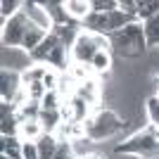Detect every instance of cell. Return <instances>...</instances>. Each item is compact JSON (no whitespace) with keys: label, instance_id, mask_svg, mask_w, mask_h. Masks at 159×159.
<instances>
[{"label":"cell","instance_id":"obj_1","mask_svg":"<svg viewBox=\"0 0 159 159\" xmlns=\"http://www.w3.org/2000/svg\"><path fill=\"white\" fill-rule=\"evenodd\" d=\"M124 126H126V121L121 119L116 112H112V109H98V112H93L83 121L86 138H90L93 143L116 135L119 131H124Z\"/></svg>","mask_w":159,"mask_h":159},{"label":"cell","instance_id":"obj_2","mask_svg":"<svg viewBox=\"0 0 159 159\" xmlns=\"http://www.w3.org/2000/svg\"><path fill=\"white\" fill-rule=\"evenodd\" d=\"M109 43H112V50L119 57H138V55L145 52V48H147L145 29H143V24L133 21V24L124 26L121 31L112 33Z\"/></svg>","mask_w":159,"mask_h":159},{"label":"cell","instance_id":"obj_3","mask_svg":"<svg viewBox=\"0 0 159 159\" xmlns=\"http://www.w3.org/2000/svg\"><path fill=\"white\" fill-rule=\"evenodd\" d=\"M29 29H31V21L24 17V12L2 21V48H21Z\"/></svg>","mask_w":159,"mask_h":159},{"label":"cell","instance_id":"obj_4","mask_svg":"<svg viewBox=\"0 0 159 159\" xmlns=\"http://www.w3.org/2000/svg\"><path fill=\"white\" fill-rule=\"evenodd\" d=\"M98 52H100V48H98V40H95V33L79 31V36H76V40L71 45V62L74 64H90Z\"/></svg>","mask_w":159,"mask_h":159},{"label":"cell","instance_id":"obj_5","mask_svg":"<svg viewBox=\"0 0 159 159\" xmlns=\"http://www.w3.org/2000/svg\"><path fill=\"white\" fill-rule=\"evenodd\" d=\"M21 12H24V17L31 21V26H38V29H43V31H48V33L55 29L48 10L43 7V2H38V0H24Z\"/></svg>","mask_w":159,"mask_h":159},{"label":"cell","instance_id":"obj_6","mask_svg":"<svg viewBox=\"0 0 159 159\" xmlns=\"http://www.w3.org/2000/svg\"><path fill=\"white\" fill-rule=\"evenodd\" d=\"M31 64H33V60L24 48H2V69L24 74Z\"/></svg>","mask_w":159,"mask_h":159},{"label":"cell","instance_id":"obj_7","mask_svg":"<svg viewBox=\"0 0 159 159\" xmlns=\"http://www.w3.org/2000/svg\"><path fill=\"white\" fill-rule=\"evenodd\" d=\"M21 88H24L21 74L10 71V69H2V71H0V95H2V102H12V100L19 95Z\"/></svg>","mask_w":159,"mask_h":159},{"label":"cell","instance_id":"obj_8","mask_svg":"<svg viewBox=\"0 0 159 159\" xmlns=\"http://www.w3.org/2000/svg\"><path fill=\"white\" fill-rule=\"evenodd\" d=\"M74 95H76V98H81L86 105L95 107V105L100 102V98H102V86H100V81H98V79L86 81V83H79V86H76Z\"/></svg>","mask_w":159,"mask_h":159},{"label":"cell","instance_id":"obj_9","mask_svg":"<svg viewBox=\"0 0 159 159\" xmlns=\"http://www.w3.org/2000/svg\"><path fill=\"white\" fill-rule=\"evenodd\" d=\"M43 135H45V128H43V124L38 119L19 121V140L21 143H38Z\"/></svg>","mask_w":159,"mask_h":159},{"label":"cell","instance_id":"obj_10","mask_svg":"<svg viewBox=\"0 0 159 159\" xmlns=\"http://www.w3.org/2000/svg\"><path fill=\"white\" fill-rule=\"evenodd\" d=\"M43 7L48 10L55 26H69V14L64 10V0H43Z\"/></svg>","mask_w":159,"mask_h":159},{"label":"cell","instance_id":"obj_11","mask_svg":"<svg viewBox=\"0 0 159 159\" xmlns=\"http://www.w3.org/2000/svg\"><path fill=\"white\" fill-rule=\"evenodd\" d=\"M64 10L69 19L86 21V17L93 12V5H90V0H64Z\"/></svg>","mask_w":159,"mask_h":159},{"label":"cell","instance_id":"obj_12","mask_svg":"<svg viewBox=\"0 0 159 159\" xmlns=\"http://www.w3.org/2000/svg\"><path fill=\"white\" fill-rule=\"evenodd\" d=\"M36 145H38V159H55L60 152V140L52 133H45Z\"/></svg>","mask_w":159,"mask_h":159},{"label":"cell","instance_id":"obj_13","mask_svg":"<svg viewBox=\"0 0 159 159\" xmlns=\"http://www.w3.org/2000/svg\"><path fill=\"white\" fill-rule=\"evenodd\" d=\"M48 69H50L48 64H36V62H33L26 71L21 74V83H24V86H31V83H43Z\"/></svg>","mask_w":159,"mask_h":159},{"label":"cell","instance_id":"obj_14","mask_svg":"<svg viewBox=\"0 0 159 159\" xmlns=\"http://www.w3.org/2000/svg\"><path fill=\"white\" fill-rule=\"evenodd\" d=\"M48 38V31H43V29H38V26H31L29 29V33H26V38H24V50H26L29 55L33 52V50H38L40 48V43Z\"/></svg>","mask_w":159,"mask_h":159},{"label":"cell","instance_id":"obj_15","mask_svg":"<svg viewBox=\"0 0 159 159\" xmlns=\"http://www.w3.org/2000/svg\"><path fill=\"white\" fill-rule=\"evenodd\" d=\"M40 124H43V128H45V133H55L57 128H60V124L64 119H62L60 109H43L40 112Z\"/></svg>","mask_w":159,"mask_h":159},{"label":"cell","instance_id":"obj_16","mask_svg":"<svg viewBox=\"0 0 159 159\" xmlns=\"http://www.w3.org/2000/svg\"><path fill=\"white\" fill-rule=\"evenodd\" d=\"M143 29H145V40H147V45L159 48V12L154 14V17H150V19L143 21Z\"/></svg>","mask_w":159,"mask_h":159},{"label":"cell","instance_id":"obj_17","mask_svg":"<svg viewBox=\"0 0 159 159\" xmlns=\"http://www.w3.org/2000/svg\"><path fill=\"white\" fill-rule=\"evenodd\" d=\"M69 74H71V79L76 83H86V81H93L98 79V74L90 64H71L69 66Z\"/></svg>","mask_w":159,"mask_h":159},{"label":"cell","instance_id":"obj_18","mask_svg":"<svg viewBox=\"0 0 159 159\" xmlns=\"http://www.w3.org/2000/svg\"><path fill=\"white\" fill-rule=\"evenodd\" d=\"M135 17L140 19H150L159 12V0H135Z\"/></svg>","mask_w":159,"mask_h":159},{"label":"cell","instance_id":"obj_19","mask_svg":"<svg viewBox=\"0 0 159 159\" xmlns=\"http://www.w3.org/2000/svg\"><path fill=\"white\" fill-rule=\"evenodd\" d=\"M90 66L95 69L98 76H100V74H107V71H109V66H112V52H109V50H100V52L93 57Z\"/></svg>","mask_w":159,"mask_h":159},{"label":"cell","instance_id":"obj_20","mask_svg":"<svg viewBox=\"0 0 159 159\" xmlns=\"http://www.w3.org/2000/svg\"><path fill=\"white\" fill-rule=\"evenodd\" d=\"M21 0H2L0 2V14H2V21H7V19H12L14 14H19L21 12Z\"/></svg>","mask_w":159,"mask_h":159},{"label":"cell","instance_id":"obj_21","mask_svg":"<svg viewBox=\"0 0 159 159\" xmlns=\"http://www.w3.org/2000/svg\"><path fill=\"white\" fill-rule=\"evenodd\" d=\"M62 102H64V98H62L60 90H48L45 98L40 100V107H43V109H60Z\"/></svg>","mask_w":159,"mask_h":159},{"label":"cell","instance_id":"obj_22","mask_svg":"<svg viewBox=\"0 0 159 159\" xmlns=\"http://www.w3.org/2000/svg\"><path fill=\"white\" fill-rule=\"evenodd\" d=\"M24 90H26L29 100H33V102H40V100L45 98V86L43 83H31V86H24Z\"/></svg>","mask_w":159,"mask_h":159},{"label":"cell","instance_id":"obj_23","mask_svg":"<svg viewBox=\"0 0 159 159\" xmlns=\"http://www.w3.org/2000/svg\"><path fill=\"white\" fill-rule=\"evenodd\" d=\"M147 116H150V121H152V126L159 128V98L157 95L147 100Z\"/></svg>","mask_w":159,"mask_h":159},{"label":"cell","instance_id":"obj_24","mask_svg":"<svg viewBox=\"0 0 159 159\" xmlns=\"http://www.w3.org/2000/svg\"><path fill=\"white\" fill-rule=\"evenodd\" d=\"M21 159H38V145L36 143H21Z\"/></svg>","mask_w":159,"mask_h":159},{"label":"cell","instance_id":"obj_25","mask_svg":"<svg viewBox=\"0 0 159 159\" xmlns=\"http://www.w3.org/2000/svg\"><path fill=\"white\" fill-rule=\"evenodd\" d=\"M81 159H105V157H100V154L93 152V154H86V157H81Z\"/></svg>","mask_w":159,"mask_h":159},{"label":"cell","instance_id":"obj_26","mask_svg":"<svg viewBox=\"0 0 159 159\" xmlns=\"http://www.w3.org/2000/svg\"><path fill=\"white\" fill-rule=\"evenodd\" d=\"M0 159H12V157H7V154H2V157H0Z\"/></svg>","mask_w":159,"mask_h":159},{"label":"cell","instance_id":"obj_27","mask_svg":"<svg viewBox=\"0 0 159 159\" xmlns=\"http://www.w3.org/2000/svg\"><path fill=\"white\" fill-rule=\"evenodd\" d=\"M157 98H159V88H157Z\"/></svg>","mask_w":159,"mask_h":159}]
</instances>
